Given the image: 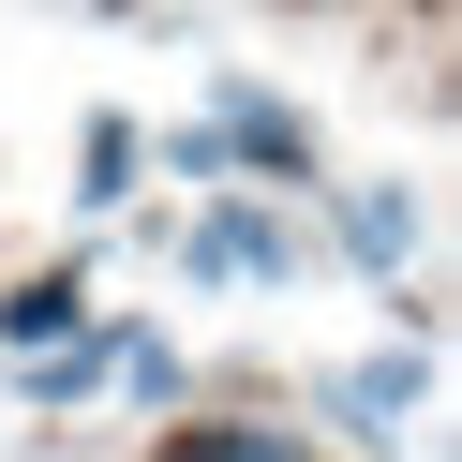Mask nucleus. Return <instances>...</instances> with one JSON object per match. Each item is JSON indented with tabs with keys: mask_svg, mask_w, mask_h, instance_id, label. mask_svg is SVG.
<instances>
[{
	"mask_svg": "<svg viewBox=\"0 0 462 462\" xmlns=\"http://www.w3.org/2000/svg\"><path fill=\"white\" fill-rule=\"evenodd\" d=\"M164 462H299V432H180Z\"/></svg>",
	"mask_w": 462,
	"mask_h": 462,
	"instance_id": "7",
	"label": "nucleus"
},
{
	"mask_svg": "<svg viewBox=\"0 0 462 462\" xmlns=\"http://www.w3.org/2000/svg\"><path fill=\"white\" fill-rule=\"evenodd\" d=\"M194 269L209 283H299V239H283L269 209H209L194 224Z\"/></svg>",
	"mask_w": 462,
	"mask_h": 462,
	"instance_id": "3",
	"label": "nucleus"
},
{
	"mask_svg": "<svg viewBox=\"0 0 462 462\" xmlns=\"http://www.w3.org/2000/svg\"><path fill=\"white\" fill-rule=\"evenodd\" d=\"M209 134H224V164H254V180H328V164H313V120H299V105H269L254 75H224V90H209Z\"/></svg>",
	"mask_w": 462,
	"mask_h": 462,
	"instance_id": "1",
	"label": "nucleus"
},
{
	"mask_svg": "<svg viewBox=\"0 0 462 462\" xmlns=\"http://www.w3.org/2000/svg\"><path fill=\"white\" fill-rule=\"evenodd\" d=\"M343 254L358 269H402L418 254V180H343Z\"/></svg>",
	"mask_w": 462,
	"mask_h": 462,
	"instance_id": "4",
	"label": "nucleus"
},
{
	"mask_svg": "<svg viewBox=\"0 0 462 462\" xmlns=\"http://www.w3.org/2000/svg\"><path fill=\"white\" fill-rule=\"evenodd\" d=\"M418 402H432V358H343V373H328V418H343V432H373V448H388Z\"/></svg>",
	"mask_w": 462,
	"mask_h": 462,
	"instance_id": "2",
	"label": "nucleus"
},
{
	"mask_svg": "<svg viewBox=\"0 0 462 462\" xmlns=\"http://www.w3.org/2000/svg\"><path fill=\"white\" fill-rule=\"evenodd\" d=\"M75 164H90V180H75L90 209H120V194H134V120H120V105H105V120L75 134Z\"/></svg>",
	"mask_w": 462,
	"mask_h": 462,
	"instance_id": "6",
	"label": "nucleus"
},
{
	"mask_svg": "<svg viewBox=\"0 0 462 462\" xmlns=\"http://www.w3.org/2000/svg\"><path fill=\"white\" fill-rule=\"evenodd\" d=\"M75 299H90V269H31V283H0V343H60Z\"/></svg>",
	"mask_w": 462,
	"mask_h": 462,
	"instance_id": "5",
	"label": "nucleus"
}]
</instances>
